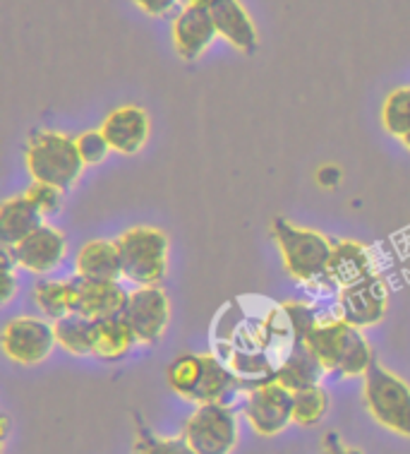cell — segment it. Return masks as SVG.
<instances>
[{
  "label": "cell",
  "instance_id": "cell-6",
  "mask_svg": "<svg viewBox=\"0 0 410 454\" xmlns=\"http://www.w3.org/2000/svg\"><path fill=\"white\" fill-rule=\"evenodd\" d=\"M362 399L372 419L396 435L410 438V385L382 364H372L365 375Z\"/></svg>",
  "mask_w": 410,
  "mask_h": 454
},
{
  "label": "cell",
  "instance_id": "cell-17",
  "mask_svg": "<svg viewBox=\"0 0 410 454\" xmlns=\"http://www.w3.org/2000/svg\"><path fill=\"white\" fill-rule=\"evenodd\" d=\"M324 365L317 358V354L312 351V347L307 344V339L296 337L293 347L286 354V358L281 361V365L274 372L271 380L286 385L288 389H303L310 387V385H320V380L324 378Z\"/></svg>",
  "mask_w": 410,
  "mask_h": 454
},
{
  "label": "cell",
  "instance_id": "cell-11",
  "mask_svg": "<svg viewBox=\"0 0 410 454\" xmlns=\"http://www.w3.org/2000/svg\"><path fill=\"white\" fill-rule=\"evenodd\" d=\"M125 317L142 344H159L171 323V301L161 286H140L130 291Z\"/></svg>",
  "mask_w": 410,
  "mask_h": 454
},
{
  "label": "cell",
  "instance_id": "cell-32",
  "mask_svg": "<svg viewBox=\"0 0 410 454\" xmlns=\"http://www.w3.org/2000/svg\"><path fill=\"white\" fill-rule=\"evenodd\" d=\"M403 145H406V147L410 149V132H408V135H406V137H403Z\"/></svg>",
  "mask_w": 410,
  "mask_h": 454
},
{
  "label": "cell",
  "instance_id": "cell-22",
  "mask_svg": "<svg viewBox=\"0 0 410 454\" xmlns=\"http://www.w3.org/2000/svg\"><path fill=\"white\" fill-rule=\"evenodd\" d=\"M56 339L67 354L89 356L94 351V320L70 313L53 323Z\"/></svg>",
  "mask_w": 410,
  "mask_h": 454
},
{
  "label": "cell",
  "instance_id": "cell-7",
  "mask_svg": "<svg viewBox=\"0 0 410 454\" xmlns=\"http://www.w3.org/2000/svg\"><path fill=\"white\" fill-rule=\"evenodd\" d=\"M182 438L197 454H230L240 440L238 416L228 404H197Z\"/></svg>",
  "mask_w": 410,
  "mask_h": 454
},
{
  "label": "cell",
  "instance_id": "cell-16",
  "mask_svg": "<svg viewBox=\"0 0 410 454\" xmlns=\"http://www.w3.org/2000/svg\"><path fill=\"white\" fill-rule=\"evenodd\" d=\"M219 36L245 56H255L259 49V32L240 0H206Z\"/></svg>",
  "mask_w": 410,
  "mask_h": 454
},
{
  "label": "cell",
  "instance_id": "cell-2",
  "mask_svg": "<svg viewBox=\"0 0 410 454\" xmlns=\"http://www.w3.org/2000/svg\"><path fill=\"white\" fill-rule=\"evenodd\" d=\"M307 344L327 372L344 378H365L375 364V351L369 347L360 327L345 323L344 317L320 320L307 334Z\"/></svg>",
  "mask_w": 410,
  "mask_h": 454
},
{
  "label": "cell",
  "instance_id": "cell-10",
  "mask_svg": "<svg viewBox=\"0 0 410 454\" xmlns=\"http://www.w3.org/2000/svg\"><path fill=\"white\" fill-rule=\"evenodd\" d=\"M219 36L206 0H185L173 20V46L185 63H195Z\"/></svg>",
  "mask_w": 410,
  "mask_h": 454
},
{
  "label": "cell",
  "instance_id": "cell-13",
  "mask_svg": "<svg viewBox=\"0 0 410 454\" xmlns=\"http://www.w3.org/2000/svg\"><path fill=\"white\" fill-rule=\"evenodd\" d=\"M70 284H73V313L89 320L125 313L130 301V291L120 281L87 279L77 274L74 279H70Z\"/></svg>",
  "mask_w": 410,
  "mask_h": 454
},
{
  "label": "cell",
  "instance_id": "cell-26",
  "mask_svg": "<svg viewBox=\"0 0 410 454\" xmlns=\"http://www.w3.org/2000/svg\"><path fill=\"white\" fill-rule=\"evenodd\" d=\"M382 125L389 135L403 140L410 132V87H398L382 106Z\"/></svg>",
  "mask_w": 410,
  "mask_h": 454
},
{
  "label": "cell",
  "instance_id": "cell-15",
  "mask_svg": "<svg viewBox=\"0 0 410 454\" xmlns=\"http://www.w3.org/2000/svg\"><path fill=\"white\" fill-rule=\"evenodd\" d=\"M101 132L106 135L108 145L113 152L123 154V157H132L144 149L151 135V121L149 114L142 106H120L111 111L101 125Z\"/></svg>",
  "mask_w": 410,
  "mask_h": 454
},
{
  "label": "cell",
  "instance_id": "cell-14",
  "mask_svg": "<svg viewBox=\"0 0 410 454\" xmlns=\"http://www.w3.org/2000/svg\"><path fill=\"white\" fill-rule=\"evenodd\" d=\"M8 248V246H5ZM10 255L15 257L17 267L27 272L49 274L63 262L67 255V240L63 231H58L49 223L39 226L27 239H22L15 246H10Z\"/></svg>",
  "mask_w": 410,
  "mask_h": 454
},
{
  "label": "cell",
  "instance_id": "cell-27",
  "mask_svg": "<svg viewBox=\"0 0 410 454\" xmlns=\"http://www.w3.org/2000/svg\"><path fill=\"white\" fill-rule=\"evenodd\" d=\"M27 198L32 200L34 205L39 207V212L43 216H53L60 212V207H63V191L56 188V185H49V183H39L34 181L25 192Z\"/></svg>",
  "mask_w": 410,
  "mask_h": 454
},
{
  "label": "cell",
  "instance_id": "cell-4",
  "mask_svg": "<svg viewBox=\"0 0 410 454\" xmlns=\"http://www.w3.org/2000/svg\"><path fill=\"white\" fill-rule=\"evenodd\" d=\"M271 236L279 246L286 272L293 279L303 281V284L327 279L334 243L324 233L314 231V229H303L283 216H276L271 222Z\"/></svg>",
  "mask_w": 410,
  "mask_h": 454
},
{
  "label": "cell",
  "instance_id": "cell-25",
  "mask_svg": "<svg viewBox=\"0 0 410 454\" xmlns=\"http://www.w3.org/2000/svg\"><path fill=\"white\" fill-rule=\"evenodd\" d=\"M135 419V454H197L185 442V438H161L151 433L140 413L132 411Z\"/></svg>",
  "mask_w": 410,
  "mask_h": 454
},
{
  "label": "cell",
  "instance_id": "cell-12",
  "mask_svg": "<svg viewBox=\"0 0 410 454\" xmlns=\"http://www.w3.org/2000/svg\"><path fill=\"white\" fill-rule=\"evenodd\" d=\"M389 308V286L377 274L345 286L338 294V317L355 327H375L384 320Z\"/></svg>",
  "mask_w": 410,
  "mask_h": 454
},
{
  "label": "cell",
  "instance_id": "cell-1",
  "mask_svg": "<svg viewBox=\"0 0 410 454\" xmlns=\"http://www.w3.org/2000/svg\"><path fill=\"white\" fill-rule=\"evenodd\" d=\"M175 395L192 404H228L247 392V382L213 354H182L166 371Z\"/></svg>",
  "mask_w": 410,
  "mask_h": 454
},
{
  "label": "cell",
  "instance_id": "cell-21",
  "mask_svg": "<svg viewBox=\"0 0 410 454\" xmlns=\"http://www.w3.org/2000/svg\"><path fill=\"white\" fill-rule=\"evenodd\" d=\"M43 226V215L27 195H15L0 205V240L3 246H15L29 233Z\"/></svg>",
  "mask_w": 410,
  "mask_h": 454
},
{
  "label": "cell",
  "instance_id": "cell-31",
  "mask_svg": "<svg viewBox=\"0 0 410 454\" xmlns=\"http://www.w3.org/2000/svg\"><path fill=\"white\" fill-rule=\"evenodd\" d=\"M321 454H362V452L360 450H353V447L345 445L338 433H327L324 440H321Z\"/></svg>",
  "mask_w": 410,
  "mask_h": 454
},
{
  "label": "cell",
  "instance_id": "cell-24",
  "mask_svg": "<svg viewBox=\"0 0 410 454\" xmlns=\"http://www.w3.org/2000/svg\"><path fill=\"white\" fill-rule=\"evenodd\" d=\"M329 413V395L321 385L296 389L293 392V423L303 428H314Z\"/></svg>",
  "mask_w": 410,
  "mask_h": 454
},
{
  "label": "cell",
  "instance_id": "cell-30",
  "mask_svg": "<svg viewBox=\"0 0 410 454\" xmlns=\"http://www.w3.org/2000/svg\"><path fill=\"white\" fill-rule=\"evenodd\" d=\"M132 3H135L142 12H147V15L166 17L181 8L182 0H132Z\"/></svg>",
  "mask_w": 410,
  "mask_h": 454
},
{
  "label": "cell",
  "instance_id": "cell-8",
  "mask_svg": "<svg viewBox=\"0 0 410 454\" xmlns=\"http://www.w3.org/2000/svg\"><path fill=\"white\" fill-rule=\"evenodd\" d=\"M247 421L262 438H276L293 423V389L276 380H267L247 392L243 402Z\"/></svg>",
  "mask_w": 410,
  "mask_h": 454
},
{
  "label": "cell",
  "instance_id": "cell-23",
  "mask_svg": "<svg viewBox=\"0 0 410 454\" xmlns=\"http://www.w3.org/2000/svg\"><path fill=\"white\" fill-rule=\"evenodd\" d=\"M34 303L42 308L43 317L60 320L73 313V284L70 281L43 279L34 286Z\"/></svg>",
  "mask_w": 410,
  "mask_h": 454
},
{
  "label": "cell",
  "instance_id": "cell-28",
  "mask_svg": "<svg viewBox=\"0 0 410 454\" xmlns=\"http://www.w3.org/2000/svg\"><path fill=\"white\" fill-rule=\"evenodd\" d=\"M77 147H80V154H82L84 164L97 166L101 164L104 159L108 157L111 152V145H108L106 135L101 130H87L77 137Z\"/></svg>",
  "mask_w": 410,
  "mask_h": 454
},
{
  "label": "cell",
  "instance_id": "cell-5",
  "mask_svg": "<svg viewBox=\"0 0 410 454\" xmlns=\"http://www.w3.org/2000/svg\"><path fill=\"white\" fill-rule=\"evenodd\" d=\"M123 277L137 286H161L168 272L171 240L161 229L135 226L118 239Z\"/></svg>",
  "mask_w": 410,
  "mask_h": 454
},
{
  "label": "cell",
  "instance_id": "cell-9",
  "mask_svg": "<svg viewBox=\"0 0 410 454\" xmlns=\"http://www.w3.org/2000/svg\"><path fill=\"white\" fill-rule=\"evenodd\" d=\"M56 344V327L42 317H15L3 330V351L17 365L43 364Z\"/></svg>",
  "mask_w": 410,
  "mask_h": 454
},
{
  "label": "cell",
  "instance_id": "cell-29",
  "mask_svg": "<svg viewBox=\"0 0 410 454\" xmlns=\"http://www.w3.org/2000/svg\"><path fill=\"white\" fill-rule=\"evenodd\" d=\"M15 257L10 255V250L3 246V303H10V298L15 296L17 279H15Z\"/></svg>",
  "mask_w": 410,
  "mask_h": 454
},
{
  "label": "cell",
  "instance_id": "cell-20",
  "mask_svg": "<svg viewBox=\"0 0 410 454\" xmlns=\"http://www.w3.org/2000/svg\"><path fill=\"white\" fill-rule=\"evenodd\" d=\"M137 344V334L123 313L94 320V351L101 361H120Z\"/></svg>",
  "mask_w": 410,
  "mask_h": 454
},
{
  "label": "cell",
  "instance_id": "cell-18",
  "mask_svg": "<svg viewBox=\"0 0 410 454\" xmlns=\"http://www.w3.org/2000/svg\"><path fill=\"white\" fill-rule=\"evenodd\" d=\"M372 255L362 243L355 240H337L334 243V253L329 260L327 270V281L337 284L338 289H345L351 284L372 277Z\"/></svg>",
  "mask_w": 410,
  "mask_h": 454
},
{
  "label": "cell",
  "instance_id": "cell-19",
  "mask_svg": "<svg viewBox=\"0 0 410 454\" xmlns=\"http://www.w3.org/2000/svg\"><path fill=\"white\" fill-rule=\"evenodd\" d=\"M74 270L80 277L99 281H120L123 277V257L118 240H89L77 253Z\"/></svg>",
  "mask_w": 410,
  "mask_h": 454
},
{
  "label": "cell",
  "instance_id": "cell-3",
  "mask_svg": "<svg viewBox=\"0 0 410 454\" xmlns=\"http://www.w3.org/2000/svg\"><path fill=\"white\" fill-rule=\"evenodd\" d=\"M25 164L32 181L49 183L63 192L80 181L84 171V159L77 140L70 135L53 130H36L29 135L25 147Z\"/></svg>",
  "mask_w": 410,
  "mask_h": 454
}]
</instances>
